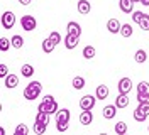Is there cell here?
Returning a JSON list of instances; mask_svg holds the SVG:
<instances>
[{
  "label": "cell",
  "mask_w": 149,
  "mask_h": 135,
  "mask_svg": "<svg viewBox=\"0 0 149 135\" xmlns=\"http://www.w3.org/2000/svg\"><path fill=\"white\" fill-rule=\"evenodd\" d=\"M37 111H44L47 115H54L58 113L59 110H58V103H56V100L53 95H46L42 101L39 103V107H37Z\"/></svg>",
  "instance_id": "6da1fadb"
},
{
  "label": "cell",
  "mask_w": 149,
  "mask_h": 135,
  "mask_svg": "<svg viewBox=\"0 0 149 135\" xmlns=\"http://www.w3.org/2000/svg\"><path fill=\"white\" fill-rule=\"evenodd\" d=\"M41 91H42V84L39 81H31L24 90V96L26 100H36L41 95Z\"/></svg>",
  "instance_id": "7a4b0ae2"
},
{
  "label": "cell",
  "mask_w": 149,
  "mask_h": 135,
  "mask_svg": "<svg viewBox=\"0 0 149 135\" xmlns=\"http://www.w3.org/2000/svg\"><path fill=\"white\" fill-rule=\"evenodd\" d=\"M14 24H15V15H14V12H10V10L3 12V14H2V27H3V29H12Z\"/></svg>",
  "instance_id": "3957f363"
},
{
  "label": "cell",
  "mask_w": 149,
  "mask_h": 135,
  "mask_svg": "<svg viewBox=\"0 0 149 135\" xmlns=\"http://www.w3.org/2000/svg\"><path fill=\"white\" fill-rule=\"evenodd\" d=\"M20 26H22L24 30L31 32V30H34V29H36L37 22H36V19L32 17V15H24V17L20 19Z\"/></svg>",
  "instance_id": "277c9868"
},
{
  "label": "cell",
  "mask_w": 149,
  "mask_h": 135,
  "mask_svg": "<svg viewBox=\"0 0 149 135\" xmlns=\"http://www.w3.org/2000/svg\"><path fill=\"white\" fill-rule=\"evenodd\" d=\"M95 101H97V96L86 95V96H83V98L80 100V108L81 110H92L95 107Z\"/></svg>",
  "instance_id": "5b68a950"
},
{
  "label": "cell",
  "mask_w": 149,
  "mask_h": 135,
  "mask_svg": "<svg viewBox=\"0 0 149 135\" xmlns=\"http://www.w3.org/2000/svg\"><path fill=\"white\" fill-rule=\"evenodd\" d=\"M117 88H119V95H129V91L132 90V81L129 78H122L117 84Z\"/></svg>",
  "instance_id": "8992f818"
},
{
  "label": "cell",
  "mask_w": 149,
  "mask_h": 135,
  "mask_svg": "<svg viewBox=\"0 0 149 135\" xmlns=\"http://www.w3.org/2000/svg\"><path fill=\"white\" fill-rule=\"evenodd\" d=\"M66 29H68V34L70 36H74V37L80 39V36H81V27H80L78 22H68Z\"/></svg>",
  "instance_id": "52a82bcc"
},
{
  "label": "cell",
  "mask_w": 149,
  "mask_h": 135,
  "mask_svg": "<svg viewBox=\"0 0 149 135\" xmlns=\"http://www.w3.org/2000/svg\"><path fill=\"white\" fill-rule=\"evenodd\" d=\"M120 27H122V24L117 19H110V20L107 22V30H109L110 34H120Z\"/></svg>",
  "instance_id": "ba28073f"
},
{
  "label": "cell",
  "mask_w": 149,
  "mask_h": 135,
  "mask_svg": "<svg viewBox=\"0 0 149 135\" xmlns=\"http://www.w3.org/2000/svg\"><path fill=\"white\" fill-rule=\"evenodd\" d=\"M103 118H107V120H110L117 115V105H105L103 107Z\"/></svg>",
  "instance_id": "9c48e42d"
},
{
  "label": "cell",
  "mask_w": 149,
  "mask_h": 135,
  "mask_svg": "<svg viewBox=\"0 0 149 135\" xmlns=\"http://www.w3.org/2000/svg\"><path fill=\"white\" fill-rule=\"evenodd\" d=\"M119 7L124 14H132L134 12V2L132 0H119Z\"/></svg>",
  "instance_id": "30bf717a"
},
{
  "label": "cell",
  "mask_w": 149,
  "mask_h": 135,
  "mask_svg": "<svg viewBox=\"0 0 149 135\" xmlns=\"http://www.w3.org/2000/svg\"><path fill=\"white\" fill-rule=\"evenodd\" d=\"M76 9H78V12H80L81 15H86V14H90L92 5H90V2H88V0H78V5H76Z\"/></svg>",
  "instance_id": "8fae6325"
},
{
  "label": "cell",
  "mask_w": 149,
  "mask_h": 135,
  "mask_svg": "<svg viewBox=\"0 0 149 135\" xmlns=\"http://www.w3.org/2000/svg\"><path fill=\"white\" fill-rule=\"evenodd\" d=\"M80 122H81V125H90V123L93 122L92 110H81V115H80Z\"/></svg>",
  "instance_id": "7c38bea8"
},
{
  "label": "cell",
  "mask_w": 149,
  "mask_h": 135,
  "mask_svg": "<svg viewBox=\"0 0 149 135\" xmlns=\"http://www.w3.org/2000/svg\"><path fill=\"white\" fill-rule=\"evenodd\" d=\"M95 95H97V100H105L107 96H109V86H107V84H100V86H97Z\"/></svg>",
  "instance_id": "4fadbf2b"
},
{
  "label": "cell",
  "mask_w": 149,
  "mask_h": 135,
  "mask_svg": "<svg viewBox=\"0 0 149 135\" xmlns=\"http://www.w3.org/2000/svg\"><path fill=\"white\" fill-rule=\"evenodd\" d=\"M70 110H66V108H61L58 113H56V122H70Z\"/></svg>",
  "instance_id": "5bb4252c"
},
{
  "label": "cell",
  "mask_w": 149,
  "mask_h": 135,
  "mask_svg": "<svg viewBox=\"0 0 149 135\" xmlns=\"http://www.w3.org/2000/svg\"><path fill=\"white\" fill-rule=\"evenodd\" d=\"M78 42H80V41H78V37H74V36H70V34H68V36L65 37L66 49H74V47L78 46Z\"/></svg>",
  "instance_id": "9a60e30c"
},
{
  "label": "cell",
  "mask_w": 149,
  "mask_h": 135,
  "mask_svg": "<svg viewBox=\"0 0 149 135\" xmlns=\"http://www.w3.org/2000/svg\"><path fill=\"white\" fill-rule=\"evenodd\" d=\"M19 84V78L15 76V74H9L7 78H5V86L9 88V90H12V88H15Z\"/></svg>",
  "instance_id": "2e32d148"
},
{
  "label": "cell",
  "mask_w": 149,
  "mask_h": 135,
  "mask_svg": "<svg viewBox=\"0 0 149 135\" xmlns=\"http://www.w3.org/2000/svg\"><path fill=\"white\" fill-rule=\"evenodd\" d=\"M115 105H117V108H125L129 105V96L127 95H119L117 100H115Z\"/></svg>",
  "instance_id": "e0dca14e"
},
{
  "label": "cell",
  "mask_w": 149,
  "mask_h": 135,
  "mask_svg": "<svg viewBox=\"0 0 149 135\" xmlns=\"http://www.w3.org/2000/svg\"><path fill=\"white\" fill-rule=\"evenodd\" d=\"M20 73H22L24 78H32V76H34V68H32L31 64H24V66L20 68Z\"/></svg>",
  "instance_id": "ac0fdd59"
},
{
  "label": "cell",
  "mask_w": 149,
  "mask_h": 135,
  "mask_svg": "<svg viewBox=\"0 0 149 135\" xmlns=\"http://www.w3.org/2000/svg\"><path fill=\"white\" fill-rule=\"evenodd\" d=\"M134 59H136V63H146V59H148V54H146V51L144 49H137V53L134 54Z\"/></svg>",
  "instance_id": "d6986e66"
},
{
  "label": "cell",
  "mask_w": 149,
  "mask_h": 135,
  "mask_svg": "<svg viewBox=\"0 0 149 135\" xmlns=\"http://www.w3.org/2000/svg\"><path fill=\"white\" fill-rule=\"evenodd\" d=\"M54 47H56V44L49 39V37L42 41V51H44V53H53V49H54Z\"/></svg>",
  "instance_id": "ffe728a7"
},
{
  "label": "cell",
  "mask_w": 149,
  "mask_h": 135,
  "mask_svg": "<svg viewBox=\"0 0 149 135\" xmlns=\"http://www.w3.org/2000/svg\"><path fill=\"white\" fill-rule=\"evenodd\" d=\"M95 54H97V51H95V47L93 46H86L83 49V57L85 59H93L95 57Z\"/></svg>",
  "instance_id": "44dd1931"
},
{
  "label": "cell",
  "mask_w": 149,
  "mask_h": 135,
  "mask_svg": "<svg viewBox=\"0 0 149 135\" xmlns=\"http://www.w3.org/2000/svg\"><path fill=\"white\" fill-rule=\"evenodd\" d=\"M85 86V78L83 76H74L73 78V88L74 90H83Z\"/></svg>",
  "instance_id": "7402d4cb"
},
{
  "label": "cell",
  "mask_w": 149,
  "mask_h": 135,
  "mask_svg": "<svg viewBox=\"0 0 149 135\" xmlns=\"http://www.w3.org/2000/svg\"><path fill=\"white\" fill-rule=\"evenodd\" d=\"M115 134H119V135L127 134V123L125 122H117L115 123Z\"/></svg>",
  "instance_id": "603a6c76"
},
{
  "label": "cell",
  "mask_w": 149,
  "mask_h": 135,
  "mask_svg": "<svg viewBox=\"0 0 149 135\" xmlns=\"http://www.w3.org/2000/svg\"><path fill=\"white\" fill-rule=\"evenodd\" d=\"M46 127H47V125L41 123V122H34V127H32V130H34V134L42 135L44 132H46Z\"/></svg>",
  "instance_id": "cb8c5ba5"
},
{
  "label": "cell",
  "mask_w": 149,
  "mask_h": 135,
  "mask_svg": "<svg viewBox=\"0 0 149 135\" xmlns=\"http://www.w3.org/2000/svg\"><path fill=\"white\" fill-rule=\"evenodd\" d=\"M10 46H12L10 39H7V37H2V39H0V51H2V53H7L10 49Z\"/></svg>",
  "instance_id": "d4e9b609"
},
{
  "label": "cell",
  "mask_w": 149,
  "mask_h": 135,
  "mask_svg": "<svg viewBox=\"0 0 149 135\" xmlns=\"http://www.w3.org/2000/svg\"><path fill=\"white\" fill-rule=\"evenodd\" d=\"M10 42H12V47L20 49V47L24 46V39H22V36H14L12 39H10Z\"/></svg>",
  "instance_id": "484cf974"
},
{
  "label": "cell",
  "mask_w": 149,
  "mask_h": 135,
  "mask_svg": "<svg viewBox=\"0 0 149 135\" xmlns=\"http://www.w3.org/2000/svg\"><path fill=\"white\" fill-rule=\"evenodd\" d=\"M137 93L139 95H149V83L141 81L139 84H137Z\"/></svg>",
  "instance_id": "4316f807"
},
{
  "label": "cell",
  "mask_w": 149,
  "mask_h": 135,
  "mask_svg": "<svg viewBox=\"0 0 149 135\" xmlns=\"http://www.w3.org/2000/svg\"><path fill=\"white\" fill-rule=\"evenodd\" d=\"M132 27H130V24H124V26L120 27V36L122 37H130L132 36Z\"/></svg>",
  "instance_id": "83f0119b"
},
{
  "label": "cell",
  "mask_w": 149,
  "mask_h": 135,
  "mask_svg": "<svg viewBox=\"0 0 149 135\" xmlns=\"http://www.w3.org/2000/svg\"><path fill=\"white\" fill-rule=\"evenodd\" d=\"M36 122H41V123L47 125V123H49V115H47V113H44V111H37Z\"/></svg>",
  "instance_id": "f1b7e54d"
},
{
  "label": "cell",
  "mask_w": 149,
  "mask_h": 135,
  "mask_svg": "<svg viewBox=\"0 0 149 135\" xmlns=\"http://www.w3.org/2000/svg\"><path fill=\"white\" fill-rule=\"evenodd\" d=\"M139 27L142 29V30H149V15H148V14H144V17L141 19Z\"/></svg>",
  "instance_id": "f546056e"
},
{
  "label": "cell",
  "mask_w": 149,
  "mask_h": 135,
  "mask_svg": "<svg viewBox=\"0 0 149 135\" xmlns=\"http://www.w3.org/2000/svg\"><path fill=\"white\" fill-rule=\"evenodd\" d=\"M146 117H148V115H146V113H142L139 108H136V110H134V118H136V122H144Z\"/></svg>",
  "instance_id": "4dcf8cb0"
},
{
  "label": "cell",
  "mask_w": 149,
  "mask_h": 135,
  "mask_svg": "<svg viewBox=\"0 0 149 135\" xmlns=\"http://www.w3.org/2000/svg\"><path fill=\"white\" fill-rule=\"evenodd\" d=\"M49 39H51L56 46H58L59 42H61V34H59L58 30H54V32H51V34H49Z\"/></svg>",
  "instance_id": "1f68e13d"
},
{
  "label": "cell",
  "mask_w": 149,
  "mask_h": 135,
  "mask_svg": "<svg viewBox=\"0 0 149 135\" xmlns=\"http://www.w3.org/2000/svg\"><path fill=\"white\" fill-rule=\"evenodd\" d=\"M68 127H70V122H56V128H58V132H66Z\"/></svg>",
  "instance_id": "d6a6232c"
},
{
  "label": "cell",
  "mask_w": 149,
  "mask_h": 135,
  "mask_svg": "<svg viewBox=\"0 0 149 135\" xmlns=\"http://www.w3.org/2000/svg\"><path fill=\"white\" fill-rule=\"evenodd\" d=\"M142 17H144V12H141V10H136V12H132V20H134L136 24H139Z\"/></svg>",
  "instance_id": "836d02e7"
},
{
  "label": "cell",
  "mask_w": 149,
  "mask_h": 135,
  "mask_svg": "<svg viewBox=\"0 0 149 135\" xmlns=\"http://www.w3.org/2000/svg\"><path fill=\"white\" fill-rule=\"evenodd\" d=\"M15 132H19V134H22V135H29V128L24 123H19L17 127H15Z\"/></svg>",
  "instance_id": "e575fe53"
},
{
  "label": "cell",
  "mask_w": 149,
  "mask_h": 135,
  "mask_svg": "<svg viewBox=\"0 0 149 135\" xmlns=\"http://www.w3.org/2000/svg\"><path fill=\"white\" fill-rule=\"evenodd\" d=\"M142 111V113H146V115H149V101H142V103H139V107H137Z\"/></svg>",
  "instance_id": "d590c367"
},
{
  "label": "cell",
  "mask_w": 149,
  "mask_h": 135,
  "mask_svg": "<svg viewBox=\"0 0 149 135\" xmlns=\"http://www.w3.org/2000/svg\"><path fill=\"white\" fill-rule=\"evenodd\" d=\"M9 76V68L7 64H0V78H7Z\"/></svg>",
  "instance_id": "8d00e7d4"
},
{
  "label": "cell",
  "mask_w": 149,
  "mask_h": 135,
  "mask_svg": "<svg viewBox=\"0 0 149 135\" xmlns=\"http://www.w3.org/2000/svg\"><path fill=\"white\" fill-rule=\"evenodd\" d=\"M137 100H139V103H142V101H149V95H139V93H137Z\"/></svg>",
  "instance_id": "74e56055"
},
{
  "label": "cell",
  "mask_w": 149,
  "mask_h": 135,
  "mask_svg": "<svg viewBox=\"0 0 149 135\" xmlns=\"http://www.w3.org/2000/svg\"><path fill=\"white\" fill-rule=\"evenodd\" d=\"M19 2H20V3H22V5H29V3H31V2H32V0H19Z\"/></svg>",
  "instance_id": "f35d334b"
},
{
  "label": "cell",
  "mask_w": 149,
  "mask_h": 135,
  "mask_svg": "<svg viewBox=\"0 0 149 135\" xmlns=\"http://www.w3.org/2000/svg\"><path fill=\"white\" fill-rule=\"evenodd\" d=\"M141 3H142V5H146V7H149V0H142Z\"/></svg>",
  "instance_id": "ab89813d"
},
{
  "label": "cell",
  "mask_w": 149,
  "mask_h": 135,
  "mask_svg": "<svg viewBox=\"0 0 149 135\" xmlns=\"http://www.w3.org/2000/svg\"><path fill=\"white\" fill-rule=\"evenodd\" d=\"M0 135H5V128H0Z\"/></svg>",
  "instance_id": "60d3db41"
},
{
  "label": "cell",
  "mask_w": 149,
  "mask_h": 135,
  "mask_svg": "<svg viewBox=\"0 0 149 135\" xmlns=\"http://www.w3.org/2000/svg\"><path fill=\"white\" fill-rule=\"evenodd\" d=\"M14 135H22V134H19V132H14Z\"/></svg>",
  "instance_id": "b9f144b4"
},
{
  "label": "cell",
  "mask_w": 149,
  "mask_h": 135,
  "mask_svg": "<svg viewBox=\"0 0 149 135\" xmlns=\"http://www.w3.org/2000/svg\"><path fill=\"white\" fill-rule=\"evenodd\" d=\"M132 2H134V3H136V2H142V0H132Z\"/></svg>",
  "instance_id": "7bdbcfd3"
},
{
  "label": "cell",
  "mask_w": 149,
  "mask_h": 135,
  "mask_svg": "<svg viewBox=\"0 0 149 135\" xmlns=\"http://www.w3.org/2000/svg\"><path fill=\"white\" fill-rule=\"evenodd\" d=\"M100 135H107V134H100Z\"/></svg>",
  "instance_id": "ee69618b"
},
{
  "label": "cell",
  "mask_w": 149,
  "mask_h": 135,
  "mask_svg": "<svg viewBox=\"0 0 149 135\" xmlns=\"http://www.w3.org/2000/svg\"><path fill=\"white\" fill-rule=\"evenodd\" d=\"M148 132H149V128H148Z\"/></svg>",
  "instance_id": "f6af8a7d"
},
{
  "label": "cell",
  "mask_w": 149,
  "mask_h": 135,
  "mask_svg": "<svg viewBox=\"0 0 149 135\" xmlns=\"http://www.w3.org/2000/svg\"><path fill=\"white\" fill-rule=\"evenodd\" d=\"M125 135H127V134H125Z\"/></svg>",
  "instance_id": "bcb514c9"
}]
</instances>
